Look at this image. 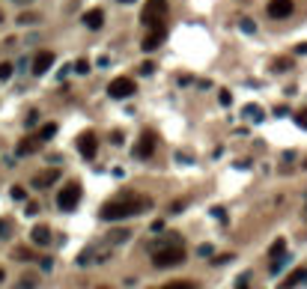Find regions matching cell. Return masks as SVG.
<instances>
[{"label": "cell", "mask_w": 307, "mask_h": 289, "mask_svg": "<svg viewBox=\"0 0 307 289\" xmlns=\"http://www.w3.org/2000/svg\"><path fill=\"white\" fill-rule=\"evenodd\" d=\"M12 289H36V280L33 277H24V280H21L18 286H12Z\"/></svg>", "instance_id": "cell-24"}, {"label": "cell", "mask_w": 307, "mask_h": 289, "mask_svg": "<svg viewBox=\"0 0 307 289\" xmlns=\"http://www.w3.org/2000/svg\"><path fill=\"white\" fill-rule=\"evenodd\" d=\"M292 9H295L292 0H269V6H266V12L272 18H290Z\"/></svg>", "instance_id": "cell-8"}, {"label": "cell", "mask_w": 307, "mask_h": 289, "mask_svg": "<svg viewBox=\"0 0 307 289\" xmlns=\"http://www.w3.org/2000/svg\"><path fill=\"white\" fill-rule=\"evenodd\" d=\"M57 135V125H54V122H48V125H42V131H39V140H51V137Z\"/></svg>", "instance_id": "cell-20"}, {"label": "cell", "mask_w": 307, "mask_h": 289, "mask_svg": "<svg viewBox=\"0 0 307 289\" xmlns=\"http://www.w3.org/2000/svg\"><path fill=\"white\" fill-rule=\"evenodd\" d=\"M304 280H307V269H295V272H292L277 289H295L298 283H304Z\"/></svg>", "instance_id": "cell-15"}, {"label": "cell", "mask_w": 307, "mask_h": 289, "mask_svg": "<svg viewBox=\"0 0 307 289\" xmlns=\"http://www.w3.org/2000/svg\"><path fill=\"white\" fill-rule=\"evenodd\" d=\"M295 54H307V42H304V45H298V48H295Z\"/></svg>", "instance_id": "cell-34"}, {"label": "cell", "mask_w": 307, "mask_h": 289, "mask_svg": "<svg viewBox=\"0 0 307 289\" xmlns=\"http://www.w3.org/2000/svg\"><path fill=\"white\" fill-rule=\"evenodd\" d=\"M179 262H185V248H182V244H167V248L152 251L155 269H173V265H179Z\"/></svg>", "instance_id": "cell-3"}, {"label": "cell", "mask_w": 307, "mask_h": 289, "mask_svg": "<svg viewBox=\"0 0 307 289\" xmlns=\"http://www.w3.org/2000/svg\"><path fill=\"white\" fill-rule=\"evenodd\" d=\"M245 117L254 119V122H262V107H259V104H248V107H245Z\"/></svg>", "instance_id": "cell-18"}, {"label": "cell", "mask_w": 307, "mask_h": 289, "mask_svg": "<svg viewBox=\"0 0 307 289\" xmlns=\"http://www.w3.org/2000/svg\"><path fill=\"white\" fill-rule=\"evenodd\" d=\"M78 152L84 155V158H93V155H96V135L86 131V135L78 137Z\"/></svg>", "instance_id": "cell-11"}, {"label": "cell", "mask_w": 307, "mask_h": 289, "mask_svg": "<svg viewBox=\"0 0 307 289\" xmlns=\"http://www.w3.org/2000/svg\"><path fill=\"white\" fill-rule=\"evenodd\" d=\"M102 24H104L102 9H90V12H84V27L86 30H102Z\"/></svg>", "instance_id": "cell-12"}, {"label": "cell", "mask_w": 307, "mask_h": 289, "mask_svg": "<svg viewBox=\"0 0 307 289\" xmlns=\"http://www.w3.org/2000/svg\"><path fill=\"white\" fill-rule=\"evenodd\" d=\"M239 289H248V277H242L239 280Z\"/></svg>", "instance_id": "cell-35"}, {"label": "cell", "mask_w": 307, "mask_h": 289, "mask_svg": "<svg viewBox=\"0 0 307 289\" xmlns=\"http://www.w3.org/2000/svg\"><path fill=\"white\" fill-rule=\"evenodd\" d=\"M30 238H33V244H51V230L45 227V224H39V227H33V233H30Z\"/></svg>", "instance_id": "cell-14"}, {"label": "cell", "mask_w": 307, "mask_h": 289, "mask_svg": "<svg viewBox=\"0 0 307 289\" xmlns=\"http://www.w3.org/2000/svg\"><path fill=\"white\" fill-rule=\"evenodd\" d=\"M218 102H221V104H230V102H233V96H230L227 90H221V93H218Z\"/></svg>", "instance_id": "cell-28"}, {"label": "cell", "mask_w": 307, "mask_h": 289, "mask_svg": "<svg viewBox=\"0 0 307 289\" xmlns=\"http://www.w3.org/2000/svg\"><path fill=\"white\" fill-rule=\"evenodd\" d=\"M78 200H81V185H78V182H69V185L57 194V206H60L63 212H72V209L78 206Z\"/></svg>", "instance_id": "cell-4"}, {"label": "cell", "mask_w": 307, "mask_h": 289, "mask_svg": "<svg viewBox=\"0 0 307 289\" xmlns=\"http://www.w3.org/2000/svg\"><path fill=\"white\" fill-rule=\"evenodd\" d=\"M111 254H114V244H107V241H93V244H86L84 251L78 254V265H81V269L102 265L104 259H111Z\"/></svg>", "instance_id": "cell-2"}, {"label": "cell", "mask_w": 307, "mask_h": 289, "mask_svg": "<svg viewBox=\"0 0 307 289\" xmlns=\"http://www.w3.org/2000/svg\"><path fill=\"white\" fill-rule=\"evenodd\" d=\"M120 3H135V0H120Z\"/></svg>", "instance_id": "cell-37"}, {"label": "cell", "mask_w": 307, "mask_h": 289, "mask_svg": "<svg viewBox=\"0 0 307 289\" xmlns=\"http://www.w3.org/2000/svg\"><path fill=\"white\" fill-rule=\"evenodd\" d=\"M107 96H111V99H128V96H135V81H131V78H117V81H111Z\"/></svg>", "instance_id": "cell-5"}, {"label": "cell", "mask_w": 307, "mask_h": 289, "mask_svg": "<svg viewBox=\"0 0 307 289\" xmlns=\"http://www.w3.org/2000/svg\"><path fill=\"white\" fill-rule=\"evenodd\" d=\"M54 66V51H39L33 57V75H45Z\"/></svg>", "instance_id": "cell-10"}, {"label": "cell", "mask_w": 307, "mask_h": 289, "mask_svg": "<svg viewBox=\"0 0 307 289\" xmlns=\"http://www.w3.org/2000/svg\"><path fill=\"white\" fill-rule=\"evenodd\" d=\"M0 21H3V12H0Z\"/></svg>", "instance_id": "cell-38"}, {"label": "cell", "mask_w": 307, "mask_h": 289, "mask_svg": "<svg viewBox=\"0 0 307 289\" xmlns=\"http://www.w3.org/2000/svg\"><path fill=\"white\" fill-rule=\"evenodd\" d=\"M295 122H298L301 128H307V107H304V110H298V114H295Z\"/></svg>", "instance_id": "cell-25"}, {"label": "cell", "mask_w": 307, "mask_h": 289, "mask_svg": "<svg viewBox=\"0 0 307 289\" xmlns=\"http://www.w3.org/2000/svg\"><path fill=\"white\" fill-rule=\"evenodd\" d=\"M6 233H9V224H6V221H0V236H6Z\"/></svg>", "instance_id": "cell-33"}, {"label": "cell", "mask_w": 307, "mask_h": 289, "mask_svg": "<svg viewBox=\"0 0 307 289\" xmlns=\"http://www.w3.org/2000/svg\"><path fill=\"white\" fill-rule=\"evenodd\" d=\"M155 146H158V135L155 131H143V137L137 140V146H135V155L137 158H149L155 152Z\"/></svg>", "instance_id": "cell-6"}, {"label": "cell", "mask_w": 307, "mask_h": 289, "mask_svg": "<svg viewBox=\"0 0 307 289\" xmlns=\"http://www.w3.org/2000/svg\"><path fill=\"white\" fill-rule=\"evenodd\" d=\"M60 179V170H45V173H36L33 176V185L36 188H48V185H54Z\"/></svg>", "instance_id": "cell-13"}, {"label": "cell", "mask_w": 307, "mask_h": 289, "mask_svg": "<svg viewBox=\"0 0 307 289\" xmlns=\"http://www.w3.org/2000/svg\"><path fill=\"white\" fill-rule=\"evenodd\" d=\"M9 194H12V200H18V203H21V200H27V191H24L21 185H12V191H9Z\"/></svg>", "instance_id": "cell-22"}, {"label": "cell", "mask_w": 307, "mask_h": 289, "mask_svg": "<svg viewBox=\"0 0 307 289\" xmlns=\"http://www.w3.org/2000/svg\"><path fill=\"white\" fill-rule=\"evenodd\" d=\"M12 78V63H0V81H9Z\"/></svg>", "instance_id": "cell-23"}, {"label": "cell", "mask_w": 307, "mask_h": 289, "mask_svg": "<svg viewBox=\"0 0 307 289\" xmlns=\"http://www.w3.org/2000/svg\"><path fill=\"white\" fill-rule=\"evenodd\" d=\"M200 256H212V244H203L200 248Z\"/></svg>", "instance_id": "cell-32"}, {"label": "cell", "mask_w": 307, "mask_h": 289, "mask_svg": "<svg viewBox=\"0 0 307 289\" xmlns=\"http://www.w3.org/2000/svg\"><path fill=\"white\" fill-rule=\"evenodd\" d=\"M242 30H245V33H254V30H256V24H254V21H248V18H245V21H242Z\"/></svg>", "instance_id": "cell-29"}, {"label": "cell", "mask_w": 307, "mask_h": 289, "mask_svg": "<svg viewBox=\"0 0 307 289\" xmlns=\"http://www.w3.org/2000/svg\"><path fill=\"white\" fill-rule=\"evenodd\" d=\"M18 21H21V24H33V21H39V15H33V12H24Z\"/></svg>", "instance_id": "cell-26"}, {"label": "cell", "mask_w": 307, "mask_h": 289, "mask_svg": "<svg viewBox=\"0 0 307 289\" xmlns=\"http://www.w3.org/2000/svg\"><path fill=\"white\" fill-rule=\"evenodd\" d=\"M283 251H287V241H283V238H277V241L272 244V251H269V254H272V256H280Z\"/></svg>", "instance_id": "cell-21"}, {"label": "cell", "mask_w": 307, "mask_h": 289, "mask_svg": "<svg viewBox=\"0 0 307 289\" xmlns=\"http://www.w3.org/2000/svg\"><path fill=\"white\" fill-rule=\"evenodd\" d=\"M230 259H233V256H230V254H221V256H215L212 262H215V265H224V262H230Z\"/></svg>", "instance_id": "cell-30"}, {"label": "cell", "mask_w": 307, "mask_h": 289, "mask_svg": "<svg viewBox=\"0 0 307 289\" xmlns=\"http://www.w3.org/2000/svg\"><path fill=\"white\" fill-rule=\"evenodd\" d=\"M3 277H6V274H3V269H0V283H3Z\"/></svg>", "instance_id": "cell-36"}, {"label": "cell", "mask_w": 307, "mask_h": 289, "mask_svg": "<svg viewBox=\"0 0 307 289\" xmlns=\"http://www.w3.org/2000/svg\"><path fill=\"white\" fill-rule=\"evenodd\" d=\"M75 72L86 75V72H90V63H86V60H78V63H75Z\"/></svg>", "instance_id": "cell-27"}, {"label": "cell", "mask_w": 307, "mask_h": 289, "mask_svg": "<svg viewBox=\"0 0 307 289\" xmlns=\"http://www.w3.org/2000/svg\"><path fill=\"white\" fill-rule=\"evenodd\" d=\"M39 143H42L39 137H24V140L18 143V155H33L36 149H39Z\"/></svg>", "instance_id": "cell-16"}, {"label": "cell", "mask_w": 307, "mask_h": 289, "mask_svg": "<svg viewBox=\"0 0 307 289\" xmlns=\"http://www.w3.org/2000/svg\"><path fill=\"white\" fill-rule=\"evenodd\" d=\"M161 289H197V283L194 280H173V283H167V286Z\"/></svg>", "instance_id": "cell-19"}, {"label": "cell", "mask_w": 307, "mask_h": 289, "mask_svg": "<svg viewBox=\"0 0 307 289\" xmlns=\"http://www.w3.org/2000/svg\"><path fill=\"white\" fill-rule=\"evenodd\" d=\"M149 206H152L149 197L135 194V191H122V197H117V200H111V203L102 206L99 218L102 221H122V218H135L140 212H146Z\"/></svg>", "instance_id": "cell-1"}, {"label": "cell", "mask_w": 307, "mask_h": 289, "mask_svg": "<svg viewBox=\"0 0 307 289\" xmlns=\"http://www.w3.org/2000/svg\"><path fill=\"white\" fill-rule=\"evenodd\" d=\"M164 36H167V30H164L161 24H152V33L143 39V51H155V48L164 42Z\"/></svg>", "instance_id": "cell-9"}, {"label": "cell", "mask_w": 307, "mask_h": 289, "mask_svg": "<svg viewBox=\"0 0 307 289\" xmlns=\"http://www.w3.org/2000/svg\"><path fill=\"white\" fill-rule=\"evenodd\" d=\"M128 236H131L128 230H111V236L104 238V241L107 244H122V241H128Z\"/></svg>", "instance_id": "cell-17"}, {"label": "cell", "mask_w": 307, "mask_h": 289, "mask_svg": "<svg viewBox=\"0 0 307 289\" xmlns=\"http://www.w3.org/2000/svg\"><path fill=\"white\" fill-rule=\"evenodd\" d=\"M140 72H143V75H152L155 66H152V63H143V66H140Z\"/></svg>", "instance_id": "cell-31"}, {"label": "cell", "mask_w": 307, "mask_h": 289, "mask_svg": "<svg viewBox=\"0 0 307 289\" xmlns=\"http://www.w3.org/2000/svg\"><path fill=\"white\" fill-rule=\"evenodd\" d=\"M167 15V0H149L146 6H143V21L146 24H155L158 18Z\"/></svg>", "instance_id": "cell-7"}, {"label": "cell", "mask_w": 307, "mask_h": 289, "mask_svg": "<svg viewBox=\"0 0 307 289\" xmlns=\"http://www.w3.org/2000/svg\"><path fill=\"white\" fill-rule=\"evenodd\" d=\"M99 289H107V286H99Z\"/></svg>", "instance_id": "cell-39"}]
</instances>
